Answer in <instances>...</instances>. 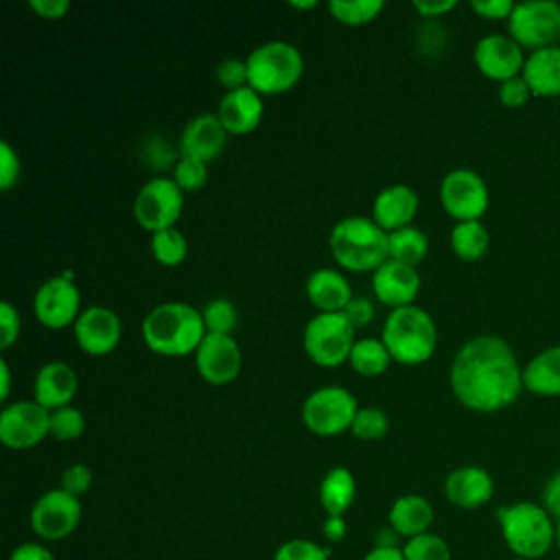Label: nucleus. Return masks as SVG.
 <instances>
[{
    "label": "nucleus",
    "mask_w": 560,
    "mask_h": 560,
    "mask_svg": "<svg viewBox=\"0 0 560 560\" xmlns=\"http://www.w3.org/2000/svg\"><path fill=\"white\" fill-rule=\"evenodd\" d=\"M514 7L516 4L512 0H472L470 2V9L486 20H510Z\"/></svg>",
    "instance_id": "nucleus-46"
},
{
    "label": "nucleus",
    "mask_w": 560,
    "mask_h": 560,
    "mask_svg": "<svg viewBox=\"0 0 560 560\" xmlns=\"http://www.w3.org/2000/svg\"><path fill=\"white\" fill-rule=\"evenodd\" d=\"M201 317L206 324V332H217V335H232L238 322L236 306L228 298H212L210 302L203 304Z\"/></svg>",
    "instance_id": "nucleus-35"
},
{
    "label": "nucleus",
    "mask_w": 560,
    "mask_h": 560,
    "mask_svg": "<svg viewBox=\"0 0 560 560\" xmlns=\"http://www.w3.org/2000/svg\"><path fill=\"white\" fill-rule=\"evenodd\" d=\"M289 7H291V9H315V7H317V2H315V0H306V2L293 0V2H289Z\"/></svg>",
    "instance_id": "nucleus-54"
},
{
    "label": "nucleus",
    "mask_w": 560,
    "mask_h": 560,
    "mask_svg": "<svg viewBox=\"0 0 560 560\" xmlns=\"http://www.w3.org/2000/svg\"><path fill=\"white\" fill-rule=\"evenodd\" d=\"M306 298L317 313H343L348 302L354 298L350 282L337 269L322 267L306 278Z\"/></svg>",
    "instance_id": "nucleus-24"
},
{
    "label": "nucleus",
    "mask_w": 560,
    "mask_h": 560,
    "mask_svg": "<svg viewBox=\"0 0 560 560\" xmlns=\"http://www.w3.org/2000/svg\"><path fill=\"white\" fill-rule=\"evenodd\" d=\"M319 505L326 516H346L357 497V481L350 468L332 466L319 481Z\"/></svg>",
    "instance_id": "nucleus-28"
},
{
    "label": "nucleus",
    "mask_w": 560,
    "mask_h": 560,
    "mask_svg": "<svg viewBox=\"0 0 560 560\" xmlns=\"http://www.w3.org/2000/svg\"><path fill=\"white\" fill-rule=\"evenodd\" d=\"M440 201L448 217L457 221H481L490 206L486 179L472 168H453L440 182Z\"/></svg>",
    "instance_id": "nucleus-12"
},
{
    "label": "nucleus",
    "mask_w": 560,
    "mask_h": 560,
    "mask_svg": "<svg viewBox=\"0 0 560 560\" xmlns=\"http://www.w3.org/2000/svg\"><path fill=\"white\" fill-rule=\"evenodd\" d=\"M214 114L219 116L228 133L245 136L260 125L265 114V103L256 90L245 85L232 92H223Z\"/></svg>",
    "instance_id": "nucleus-21"
},
{
    "label": "nucleus",
    "mask_w": 560,
    "mask_h": 560,
    "mask_svg": "<svg viewBox=\"0 0 560 560\" xmlns=\"http://www.w3.org/2000/svg\"><path fill=\"white\" fill-rule=\"evenodd\" d=\"M372 293L392 311L413 304L420 293L418 267L387 258L376 271H372Z\"/></svg>",
    "instance_id": "nucleus-18"
},
{
    "label": "nucleus",
    "mask_w": 560,
    "mask_h": 560,
    "mask_svg": "<svg viewBox=\"0 0 560 560\" xmlns=\"http://www.w3.org/2000/svg\"><path fill=\"white\" fill-rule=\"evenodd\" d=\"M271 560H330V549L311 538L284 540Z\"/></svg>",
    "instance_id": "nucleus-39"
},
{
    "label": "nucleus",
    "mask_w": 560,
    "mask_h": 560,
    "mask_svg": "<svg viewBox=\"0 0 560 560\" xmlns=\"http://www.w3.org/2000/svg\"><path fill=\"white\" fill-rule=\"evenodd\" d=\"M525 59H527L525 50L510 35H503V33L483 35L472 50V61L477 70L483 77L499 83L521 77Z\"/></svg>",
    "instance_id": "nucleus-17"
},
{
    "label": "nucleus",
    "mask_w": 560,
    "mask_h": 560,
    "mask_svg": "<svg viewBox=\"0 0 560 560\" xmlns=\"http://www.w3.org/2000/svg\"><path fill=\"white\" fill-rule=\"evenodd\" d=\"M542 505L553 518H560V468L547 479L542 490Z\"/></svg>",
    "instance_id": "nucleus-50"
},
{
    "label": "nucleus",
    "mask_w": 560,
    "mask_h": 560,
    "mask_svg": "<svg viewBox=\"0 0 560 560\" xmlns=\"http://www.w3.org/2000/svg\"><path fill=\"white\" fill-rule=\"evenodd\" d=\"M420 208L418 192L407 184H392L376 192L372 201V219L389 234L394 230L413 225Z\"/></svg>",
    "instance_id": "nucleus-22"
},
{
    "label": "nucleus",
    "mask_w": 560,
    "mask_h": 560,
    "mask_svg": "<svg viewBox=\"0 0 560 560\" xmlns=\"http://www.w3.org/2000/svg\"><path fill=\"white\" fill-rule=\"evenodd\" d=\"M400 549L405 560H451L448 542L433 532L402 540Z\"/></svg>",
    "instance_id": "nucleus-34"
},
{
    "label": "nucleus",
    "mask_w": 560,
    "mask_h": 560,
    "mask_svg": "<svg viewBox=\"0 0 560 560\" xmlns=\"http://www.w3.org/2000/svg\"><path fill=\"white\" fill-rule=\"evenodd\" d=\"M184 190L168 175H155L144 182L133 197V219L149 234L175 228L184 210Z\"/></svg>",
    "instance_id": "nucleus-9"
},
{
    "label": "nucleus",
    "mask_w": 560,
    "mask_h": 560,
    "mask_svg": "<svg viewBox=\"0 0 560 560\" xmlns=\"http://www.w3.org/2000/svg\"><path fill=\"white\" fill-rule=\"evenodd\" d=\"M85 433V416L81 409L68 405L50 411V438L59 442H74Z\"/></svg>",
    "instance_id": "nucleus-37"
},
{
    "label": "nucleus",
    "mask_w": 560,
    "mask_h": 560,
    "mask_svg": "<svg viewBox=\"0 0 560 560\" xmlns=\"http://www.w3.org/2000/svg\"><path fill=\"white\" fill-rule=\"evenodd\" d=\"M523 387L536 396H560V343L540 350L523 365Z\"/></svg>",
    "instance_id": "nucleus-27"
},
{
    "label": "nucleus",
    "mask_w": 560,
    "mask_h": 560,
    "mask_svg": "<svg viewBox=\"0 0 560 560\" xmlns=\"http://www.w3.org/2000/svg\"><path fill=\"white\" fill-rule=\"evenodd\" d=\"M9 560H57L44 542H22L11 553Z\"/></svg>",
    "instance_id": "nucleus-48"
},
{
    "label": "nucleus",
    "mask_w": 560,
    "mask_h": 560,
    "mask_svg": "<svg viewBox=\"0 0 560 560\" xmlns=\"http://www.w3.org/2000/svg\"><path fill=\"white\" fill-rule=\"evenodd\" d=\"M81 516V499L72 497L63 488H50L31 505L28 525L39 540L59 542L77 532Z\"/></svg>",
    "instance_id": "nucleus-10"
},
{
    "label": "nucleus",
    "mask_w": 560,
    "mask_h": 560,
    "mask_svg": "<svg viewBox=\"0 0 560 560\" xmlns=\"http://www.w3.org/2000/svg\"><path fill=\"white\" fill-rule=\"evenodd\" d=\"M228 131L221 125L217 114H197L195 118H190L179 136V155L186 158H197L206 164L214 162L225 144H228Z\"/></svg>",
    "instance_id": "nucleus-19"
},
{
    "label": "nucleus",
    "mask_w": 560,
    "mask_h": 560,
    "mask_svg": "<svg viewBox=\"0 0 560 560\" xmlns=\"http://www.w3.org/2000/svg\"><path fill=\"white\" fill-rule=\"evenodd\" d=\"M558 44H560V37H558Z\"/></svg>",
    "instance_id": "nucleus-57"
},
{
    "label": "nucleus",
    "mask_w": 560,
    "mask_h": 560,
    "mask_svg": "<svg viewBox=\"0 0 560 560\" xmlns=\"http://www.w3.org/2000/svg\"><path fill=\"white\" fill-rule=\"evenodd\" d=\"M494 494V479L483 466L464 464L453 468L444 479V497L462 510H477Z\"/></svg>",
    "instance_id": "nucleus-20"
},
{
    "label": "nucleus",
    "mask_w": 560,
    "mask_h": 560,
    "mask_svg": "<svg viewBox=\"0 0 560 560\" xmlns=\"http://www.w3.org/2000/svg\"><path fill=\"white\" fill-rule=\"evenodd\" d=\"M335 262L348 271H376L389 258L387 232L370 217H346L337 221L328 236Z\"/></svg>",
    "instance_id": "nucleus-3"
},
{
    "label": "nucleus",
    "mask_w": 560,
    "mask_h": 560,
    "mask_svg": "<svg viewBox=\"0 0 560 560\" xmlns=\"http://www.w3.org/2000/svg\"><path fill=\"white\" fill-rule=\"evenodd\" d=\"M77 346L90 357H105L114 352L122 337V322L116 311L94 304L81 311L74 326Z\"/></svg>",
    "instance_id": "nucleus-16"
},
{
    "label": "nucleus",
    "mask_w": 560,
    "mask_h": 560,
    "mask_svg": "<svg viewBox=\"0 0 560 560\" xmlns=\"http://www.w3.org/2000/svg\"><path fill=\"white\" fill-rule=\"evenodd\" d=\"M556 545L560 547V518H556Z\"/></svg>",
    "instance_id": "nucleus-55"
},
{
    "label": "nucleus",
    "mask_w": 560,
    "mask_h": 560,
    "mask_svg": "<svg viewBox=\"0 0 560 560\" xmlns=\"http://www.w3.org/2000/svg\"><path fill=\"white\" fill-rule=\"evenodd\" d=\"M387 243H389V258L411 267H418L429 252V238L416 225H407L389 232Z\"/></svg>",
    "instance_id": "nucleus-30"
},
{
    "label": "nucleus",
    "mask_w": 560,
    "mask_h": 560,
    "mask_svg": "<svg viewBox=\"0 0 560 560\" xmlns=\"http://www.w3.org/2000/svg\"><path fill=\"white\" fill-rule=\"evenodd\" d=\"M332 20L346 26H363L378 18V13L385 9V2L381 0H328L326 4Z\"/></svg>",
    "instance_id": "nucleus-33"
},
{
    "label": "nucleus",
    "mask_w": 560,
    "mask_h": 560,
    "mask_svg": "<svg viewBox=\"0 0 560 560\" xmlns=\"http://www.w3.org/2000/svg\"><path fill=\"white\" fill-rule=\"evenodd\" d=\"M359 411L357 398L341 385H322L313 389L302 402L304 427L319 438H332L350 431Z\"/></svg>",
    "instance_id": "nucleus-8"
},
{
    "label": "nucleus",
    "mask_w": 560,
    "mask_h": 560,
    "mask_svg": "<svg viewBox=\"0 0 560 560\" xmlns=\"http://www.w3.org/2000/svg\"><path fill=\"white\" fill-rule=\"evenodd\" d=\"M346 532H348L346 516H326L322 525V534L328 542H341L346 538Z\"/></svg>",
    "instance_id": "nucleus-51"
},
{
    "label": "nucleus",
    "mask_w": 560,
    "mask_h": 560,
    "mask_svg": "<svg viewBox=\"0 0 560 560\" xmlns=\"http://www.w3.org/2000/svg\"><path fill=\"white\" fill-rule=\"evenodd\" d=\"M33 311L42 326L50 330H61L74 326L81 315V293L72 278L52 276L46 278L33 298Z\"/></svg>",
    "instance_id": "nucleus-14"
},
{
    "label": "nucleus",
    "mask_w": 560,
    "mask_h": 560,
    "mask_svg": "<svg viewBox=\"0 0 560 560\" xmlns=\"http://www.w3.org/2000/svg\"><path fill=\"white\" fill-rule=\"evenodd\" d=\"M448 241L455 256L466 262L483 258L490 247V234L481 221H457L448 234Z\"/></svg>",
    "instance_id": "nucleus-29"
},
{
    "label": "nucleus",
    "mask_w": 560,
    "mask_h": 560,
    "mask_svg": "<svg viewBox=\"0 0 560 560\" xmlns=\"http://www.w3.org/2000/svg\"><path fill=\"white\" fill-rule=\"evenodd\" d=\"M20 173H22V162L18 151L7 140H2L0 142V190L9 192L18 184Z\"/></svg>",
    "instance_id": "nucleus-42"
},
{
    "label": "nucleus",
    "mask_w": 560,
    "mask_h": 560,
    "mask_svg": "<svg viewBox=\"0 0 560 560\" xmlns=\"http://www.w3.org/2000/svg\"><path fill=\"white\" fill-rule=\"evenodd\" d=\"M214 74H217V81L225 88V92H232V90L249 85L247 83V63H245V59H236V57L223 59L217 66Z\"/></svg>",
    "instance_id": "nucleus-41"
},
{
    "label": "nucleus",
    "mask_w": 560,
    "mask_h": 560,
    "mask_svg": "<svg viewBox=\"0 0 560 560\" xmlns=\"http://www.w3.org/2000/svg\"><path fill=\"white\" fill-rule=\"evenodd\" d=\"M92 479H94L92 468H90L88 464L77 462V464H70V466H66V468L61 470V483H59V488H63V490L70 492L72 497L81 499V497L92 488Z\"/></svg>",
    "instance_id": "nucleus-40"
},
{
    "label": "nucleus",
    "mask_w": 560,
    "mask_h": 560,
    "mask_svg": "<svg viewBox=\"0 0 560 560\" xmlns=\"http://www.w3.org/2000/svg\"><path fill=\"white\" fill-rule=\"evenodd\" d=\"M389 431V418L378 407H359L350 433L361 442H376Z\"/></svg>",
    "instance_id": "nucleus-36"
},
{
    "label": "nucleus",
    "mask_w": 560,
    "mask_h": 560,
    "mask_svg": "<svg viewBox=\"0 0 560 560\" xmlns=\"http://www.w3.org/2000/svg\"><path fill=\"white\" fill-rule=\"evenodd\" d=\"M11 392V370L7 359H0V398L7 400Z\"/></svg>",
    "instance_id": "nucleus-53"
},
{
    "label": "nucleus",
    "mask_w": 560,
    "mask_h": 560,
    "mask_svg": "<svg viewBox=\"0 0 560 560\" xmlns=\"http://www.w3.org/2000/svg\"><path fill=\"white\" fill-rule=\"evenodd\" d=\"M173 182L184 190V192H197L206 186L208 182V164L197 160V158H186V155H179L175 166H173V173H171Z\"/></svg>",
    "instance_id": "nucleus-38"
},
{
    "label": "nucleus",
    "mask_w": 560,
    "mask_h": 560,
    "mask_svg": "<svg viewBox=\"0 0 560 560\" xmlns=\"http://www.w3.org/2000/svg\"><path fill=\"white\" fill-rule=\"evenodd\" d=\"M247 83L260 96H276L293 90L304 74V57L298 46L284 39H269L256 46L247 59Z\"/></svg>",
    "instance_id": "nucleus-6"
},
{
    "label": "nucleus",
    "mask_w": 560,
    "mask_h": 560,
    "mask_svg": "<svg viewBox=\"0 0 560 560\" xmlns=\"http://www.w3.org/2000/svg\"><path fill=\"white\" fill-rule=\"evenodd\" d=\"M510 560H525V558H516V556H512V558H510Z\"/></svg>",
    "instance_id": "nucleus-56"
},
{
    "label": "nucleus",
    "mask_w": 560,
    "mask_h": 560,
    "mask_svg": "<svg viewBox=\"0 0 560 560\" xmlns=\"http://www.w3.org/2000/svg\"><path fill=\"white\" fill-rule=\"evenodd\" d=\"M343 315L348 317V322L354 328H363V326H368L374 319L376 308H374V302L368 295H354L348 302V306L343 308Z\"/></svg>",
    "instance_id": "nucleus-45"
},
{
    "label": "nucleus",
    "mask_w": 560,
    "mask_h": 560,
    "mask_svg": "<svg viewBox=\"0 0 560 560\" xmlns=\"http://www.w3.org/2000/svg\"><path fill=\"white\" fill-rule=\"evenodd\" d=\"M20 330H22V319L18 308L4 300L0 304V348L9 350L18 341Z\"/></svg>",
    "instance_id": "nucleus-44"
},
{
    "label": "nucleus",
    "mask_w": 560,
    "mask_h": 560,
    "mask_svg": "<svg viewBox=\"0 0 560 560\" xmlns=\"http://www.w3.org/2000/svg\"><path fill=\"white\" fill-rule=\"evenodd\" d=\"M144 346L160 357L179 359L195 354L206 337L201 311L188 302H160L153 306L140 326Z\"/></svg>",
    "instance_id": "nucleus-2"
},
{
    "label": "nucleus",
    "mask_w": 560,
    "mask_h": 560,
    "mask_svg": "<svg viewBox=\"0 0 560 560\" xmlns=\"http://www.w3.org/2000/svg\"><path fill=\"white\" fill-rule=\"evenodd\" d=\"M411 7L427 20H435L442 18L444 13L453 11L457 7L455 0H413Z\"/></svg>",
    "instance_id": "nucleus-49"
},
{
    "label": "nucleus",
    "mask_w": 560,
    "mask_h": 560,
    "mask_svg": "<svg viewBox=\"0 0 560 560\" xmlns=\"http://www.w3.org/2000/svg\"><path fill=\"white\" fill-rule=\"evenodd\" d=\"M361 560H405L400 547H372Z\"/></svg>",
    "instance_id": "nucleus-52"
},
{
    "label": "nucleus",
    "mask_w": 560,
    "mask_h": 560,
    "mask_svg": "<svg viewBox=\"0 0 560 560\" xmlns=\"http://www.w3.org/2000/svg\"><path fill=\"white\" fill-rule=\"evenodd\" d=\"M448 385L466 409L494 413L514 405L525 389L523 365L503 337L477 335L455 352Z\"/></svg>",
    "instance_id": "nucleus-1"
},
{
    "label": "nucleus",
    "mask_w": 560,
    "mask_h": 560,
    "mask_svg": "<svg viewBox=\"0 0 560 560\" xmlns=\"http://www.w3.org/2000/svg\"><path fill=\"white\" fill-rule=\"evenodd\" d=\"M508 35L529 52L553 46L560 37V4L553 0L518 2L508 20Z\"/></svg>",
    "instance_id": "nucleus-11"
},
{
    "label": "nucleus",
    "mask_w": 560,
    "mask_h": 560,
    "mask_svg": "<svg viewBox=\"0 0 560 560\" xmlns=\"http://www.w3.org/2000/svg\"><path fill=\"white\" fill-rule=\"evenodd\" d=\"M28 9L44 20H61L70 11L68 0H28Z\"/></svg>",
    "instance_id": "nucleus-47"
},
{
    "label": "nucleus",
    "mask_w": 560,
    "mask_h": 560,
    "mask_svg": "<svg viewBox=\"0 0 560 560\" xmlns=\"http://www.w3.org/2000/svg\"><path fill=\"white\" fill-rule=\"evenodd\" d=\"M532 96H534V94H532L527 81L523 79V74L499 83V101H501V105L508 107V109H518V107H523Z\"/></svg>",
    "instance_id": "nucleus-43"
},
{
    "label": "nucleus",
    "mask_w": 560,
    "mask_h": 560,
    "mask_svg": "<svg viewBox=\"0 0 560 560\" xmlns=\"http://www.w3.org/2000/svg\"><path fill=\"white\" fill-rule=\"evenodd\" d=\"M151 256L162 267H179L188 256V241L177 228H166L151 234Z\"/></svg>",
    "instance_id": "nucleus-32"
},
{
    "label": "nucleus",
    "mask_w": 560,
    "mask_h": 560,
    "mask_svg": "<svg viewBox=\"0 0 560 560\" xmlns=\"http://www.w3.org/2000/svg\"><path fill=\"white\" fill-rule=\"evenodd\" d=\"M348 363L361 376H378V374L387 372L392 357L381 337L378 339L365 337V339L354 341Z\"/></svg>",
    "instance_id": "nucleus-31"
},
{
    "label": "nucleus",
    "mask_w": 560,
    "mask_h": 560,
    "mask_svg": "<svg viewBox=\"0 0 560 560\" xmlns=\"http://www.w3.org/2000/svg\"><path fill=\"white\" fill-rule=\"evenodd\" d=\"M523 79L534 96H560V44L529 52L523 66Z\"/></svg>",
    "instance_id": "nucleus-26"
},
{
    "label": "nucleus",
    "mask_w": 560,
    "mask_h": 560,
    "mask_svg": "<svg viewBox=\"0 0 560 560\" xmlns=\"http://www.w3.org/2000/svg\"><path fill=\"white\" fill-rule=\"evenodd\" d=\"M497 523L505 547L516 558L538 560L556 545V518L545 505L516 501L497 510Z\"/></svg>",
    "instance_id": "nucleus-4"
},
{
    "label": "nucleus",
    "mask_w": 560,
    "mask_h": 560,
    "mask_svg": "<svg viewBox=\"0 0 560 560\" xmlns=\"http://www.w3.org/2000/svg\"><path fill=\"white\" fill-rule=\"evenodd\" d=\"M433 505L427 497L407 492L394 499L387 512V525L402 538L409 540L413 536L427 534L431 523H433Z\"/></svg>",
    "instance_id": "nucleus-25"
},
{
    "label": "nucleus",
    "mask_w": 560,
    "mask_h": 560,
    "mask_svg": "<svg viewBox=\"0 0 560 560\" xmlns=\"http://www.w3.org/2000/svg\"><path fill=\"white\" fill-rule=\"evenodd\" d=\"M50 435V411L37 400L9 402L0 411V442L13 451L37 446Z\"/></svg>",
    "instance_id": "nucleus-13"
},
{
    "label": "nucleus",
    "mask_w": 560,
    "mask_h": 560,
    "mask_svg": "<svg viewBox=\"0 0 560 560\" xmlns=\"http://www.w3.org/2000/svg\"><path fill=\"white\" fill-rule=\"evenodd\" d=\"M195 368L210 385L232 383L243 368V352L232 335L206 332L195 352Z\"/></svg>",
    "instance_id": "nucleus-15"
},
{
    "label": "nucleus",
    "mask_w": 560,
    "mask_h": 560,
    "mask_svg": "<svg viewBox=\"0 0 560 560\" xmlns=\"http://www.w3.org/2000/svg\"><path fill=\"white\" fill-rule=\"evenodd\" d=\"M354 330L343 313H317L304 326V352L315 365L337 368L350 359Z\"/></svg>",
    "instance_id": "nucleus-7"
},
{
    "label": "nucleus",
    "mask_w": 560,
    "mask_h": 560,
    "mask_svg": "<svg viewBox=\"0 0 560 560\" xmlns=\"http://www.w3.org/2000/svg\"><path fill=\"white\" fill-rule=\"evenodd\" d=\"M381 339L400 365H420L429 361L438 348V326L433 317L416 304L389 311Z\"/></svg>",
    "instance_id": "nucleus-5"
},
{
    "label": "nucleus",
    "mask_w": 560,
    "mask_h": 560,
    "mask_svg": "<svg viewBox=\"0 0 560 560\" xmlns=\"http://www.w3.org/2000/svg\"><path fill=\"white\" fill-rule=\"evenodd\" d=\"M79 378L70 363L48 361L44 363L33 381V400H37L48 411L68 407L77 396Z\"/></svg>",
    "instance_id": "nucleus-23"
}]
</instances>
